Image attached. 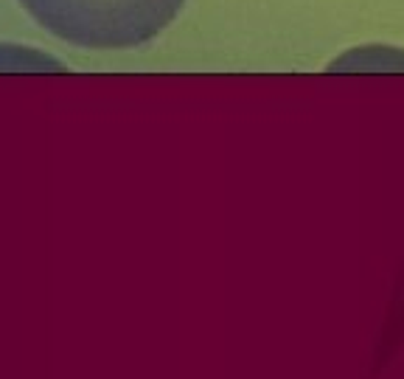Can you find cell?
<instances>
[{
    "label": "cell",
    "mask_w": 404,
    "mask_h": 379,
    "mask_svg": "<svg viewBox=\"0 0 404 379\" xmlns=\"http://www.w3.org/2000/svg\"><path fill=\"white\" fill-rule=\"evenodd\" d=\"M185 0H68L59 34L90 48H135L157 37Z\"/></svg>",
    "instance_id": "6da1fadb"
}]
</instances>
